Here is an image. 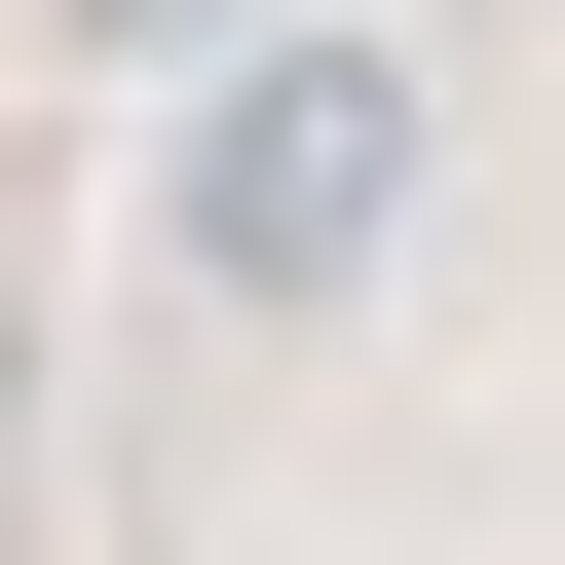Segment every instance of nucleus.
<instances>
[{"label": "nucleus", "mask_w": 565, "mask_h": 565, "mask_svg": "<svg viewBox=\"0 0 565 565\" xmlns=\"http://www.w3.org/2000/svg\"><path fill=\"white\" fill-rule=\"evenodd\" d=\"M377 226H415V76H377V39H264V76L189 114V264H226V302H340Z\"/></svg>", "instance_id": "1"}]
</instances>
